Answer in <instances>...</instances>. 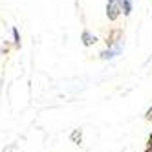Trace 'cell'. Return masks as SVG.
<instances>
[{"label": "cell", "mask_w": 152, "mask_h": 152, "mask_svg": "<svg viewBox=\"0 0 152 152\" xmlns=\"http://www.w3.org/2000/svg\"><path fill=\"white\" fill-rule=\"evenodd\" d=\"M147 119H152V108L148 110V114H147Z\"/></svg>", "instance_id": "6da1fadb"}]
</instances>
